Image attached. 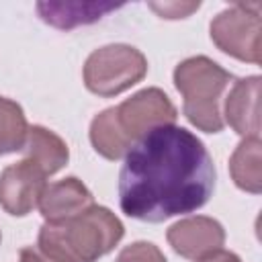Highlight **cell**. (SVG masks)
<instances>
[{"label":"cell","instance_id":"obj_15","mask_svg":"<svg viewBox=\"0 0 262 262\" xmlns=\"http://www.w3.org/2000/svg\"><path fill=\"white\" fill-rule=\"evenodd\" d=\"M115 262H168L162 250L151 242H135L125 246Z\"/></svg>","mask_w":262,"mask_h":262},{"label":"cell","instance_id":"obj_13","mask_svg":"<svg viewBox=\"0 0 262 262\" xmlns=\"http://www.w3.org/2000/svg\"><path fill=\"white\" fill-rule=\"evenodd\" d=\"M229 172L237 188L260 194L262 190V141L260 137H244L229 158Z\"/></svg>","mask_w":262,"mask_h":262},{"label":"cell","instance_id":"obj_12","mask_svg":"<svg viewBox=\"0 0 262 262\" xmlns=\"http://www.w3.org/2000/svg\"><path fill=\"white\" fill-rule=\"evenodd\" d=\"M23 151H25V158L35 162L47 176L59 172L68 164V158H70L66 141L57 133H53L41 125L29 127Z\"/></svg>","mask_w":262,"mask_h":262},{"label":"cell","instance_id":"obj_7","mask_svg":"<svg viewBox=\"0 0 262 262\" xmlns=\"http://www.w3.org/2000/svg\"><path fill=\"white\" fill-rule=\"evenodd\" d=\"M45 178L47 174L27 158L6 166L0 174V207L14 217L29 215L39 207V199L47 186Z\"/></svg>","mask_w":262,"mask_h":262},{"label":"cell","instance_id":"obj_4","mask_svg":"<svg viewBox=\"0 0 262 262\" xmlns=\"http://www.w3.org/2000/svg\"><path fill=\"white\" fill-rule=\"evenodd\" d=\"M229 82H233V76L205 55L188 57L176 66L174 86L184 98L182 113L196 129L205 133L223 129L219 102Z\"/></svg>","mask_w":262,"mask_h":262},{"label":"cell","instance_id":"obj_3","mask_svg":"<svg viewBox=\"0 0 262 262\" xmlns=\"http://www.w3.org/2000/svg\"><path fill=\"white\" fill-rule=\"evenodd\" d=\"M123 235L121 219L111 209L92 205L74 217L45 221L39 229L37 248L51 262H96Z\"/></svg>","mask_w":262,"mask_h":262},{"label":"cell","instance_id":"obj_14","mask_svg":"<svg viewBox=\"0 0 262 262\" xmlns=\"http://www.w3.org/2000/svg\"><path fill=\"white\" fill-rule=\"evenodd\" d=\"M29 125L18 102L0 96V156L23 151Z\"/></svg>","mask_w":262,"mask_h":262},{"label":"cell","instance_id":"obj_9","mask_svg":"<svg viewBox=\"0 0 262 262\" xmlns=\"http://www.w3.org/2000/svg\"><path fill=\"white\" fill-rule=\"evenodd\" d=\"M260 76L235 80L225 98V121L242 137H260Z\"/></svg>","mask_w":262,"mask_h":262},{"label":"cell","instance_id":"obj_1","mask_svg":"<svg viewBox=\"0 0 262 262\" xmlns=\"http://www.w3.org/2000/svg\"><path fill=\"white\" fill-rule=\"evenodd\" d=\"M215 188L205 143L184 127L164 125L139 137L119 172V205L133 219L162 223L201 209Z\"/></svg>","mask_w":262,"mask_h":262},{"label":"cell","instance_id":"obj_17","mask_svg":"<svg viewBox=\"0 0 262 262\" xmlns=\"http://www.w3.org/2000/svg\"><path fill=\"white\" fill-rule=\"evenodd\" d=\"M20 262H51L37 246H27L20 250Z\"/></svg>","mask_w":262,"mask_h":262},{"label":"cell","instance_id":"obj_2","mask_svg":"<svg viewBox=\"0 0 262 262\" xmlns=\"http://www.w3.org/2000/svg\"><path fill=\"white\" fill-rule=\"evenodd\" d=\"M176 106L160 88H143L117 106L104 108L90 123V143L106 160H121L147 131L174 125Z\"/></svg>","mask_w":262,"mask_h":262},{"label":"cell","instance_id":"obj_5","mask_svg":"<svg viewBox=\"0 0 262 262\" xmlns=\"http://www.w3.org/2000/svg\"><path fill=\"white\" fill-rule=\"evenodd\" d=\"M147 74L145 55L125 43L104 45L94 49L84 63V84L92 94L98 96H117Z\"/></svg>","mask_w":262,"mask_h":262},{"label":"cell","instance_id":"obj_18","mask_svg":"<svg viewBox=\"0 0 262 262\" xmlns=\"http://www.w3.org/2000/svg\"><path fill=\"white\" fill-rule=\"evenodd\" d=\"M196 262H242V260H239V256H235L233 252L217 250V252H213V254H209V256H205V258H201V260H196Z\"/></svg>","mask_w":262,"mask_h":262},{"label":"cell","instance_id":"obj_10","mask_svg":"<svg viewBox=\"0 0 262 262\" xmlns=\"http://www.w3.org/2000/svg\"><path fill=\"white\" fill-rule=\"evenodd\" d=\"M92 205V192L76 176H68L63 180L47 184L39 199V211L45 221H61L74 217Z\"/></svg>","mask_w":262,"mask_h":262},{"label":"cell","instance_id":"obj_16","mask_svg":"<svg viewBox=\"0 0 262 262\" xmlns=\"http://www.w3.org/2000/svg\"><path fill=\"white\" fill-rule=\"evenodd\" d=\"M162 18H184L190 12H194L201 4L199 2H164V4H149Z\"/></svg>","mask_w":262,"mask_h":262},{"label":"cell","instance_id":"obj_6","mask_svg":"<svg viewBox=\"0 0 262 262\" xmlns=\"http://www.w3.org/2000/svg\"><path fill=\"white\" fill-rule=\"evenodd\" d=\"M262 6L258 2H237L211 20V41L227 55L260 63L262 61Z\"/></svg>","mask_w":262,"mask_h":262},{"label":"cell","instance_id":"obj_8","mask_svg":"<svg viewBox=\"0 0 262 262\" xmlns=\"http://www.w3.org/2000/svg\"><path fill=\"white\" fill-rule=\"evenodd\" d=\"M166 237L172 250L182 258L201 260L223 248L225 229L217 219L196 215V217L180 219L174 225H170Z\"/></svg>","mask_w":262,"mask_h":262},{"label":"cell","instance_id":"obj_11","mask_svg":"<svg viewBox=\"0 0 262 262\" xmlns=\"http://www.w3.org/2000/svg\"><path fill=\"white\" fill-rule=\"evenodd\" d=\"M119 4L113 2H39L37 12L43 23L57 29H74L80 25H90L100 20L106 12L117 10Z\"/></svg>","mask_w":262,"mask_h":262}]
</instances>
